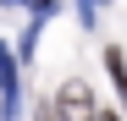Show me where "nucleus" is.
I'll list each match as a JSON object with an SVG mask.
<instances>
[{
    "label": "nucleus",
    "instance_id": "1",
    "mask_svg": "<svg viewBox=\"0 0 127 121\" xmlns=\"http://www.w3.org/2000/svg\"><path fill=\"white\" fill-rule=\"evenodd\" d=\"M0 110H6V121H17V110H22V99H17V55H11V44H0Z\"/></svg>",
    "mask_w": 127,
    "mask_h": 121
},
{
    "label": "nucleus",
    "instance_id": "2",
    "mask_svg": "<svg viewBox=\"0 0 127 121\" xmlns=\"http://www.w3.org/2000/svg\"><path fill=\"white\" fill-rule=\"evenodd\" d=\"M89 105H94L89 83H66V88H61V110H66L72 121H89Z\"/></svg>",
    "mask_w": 127,
    "mask_h": 121
},
{
    "label": "nucleus",
    "instance_id": "3",
    "mask_svg": "<svg viewBox=\"0 0 127 121\" xmlns=\"http://www.w3.org/2000/svg\"><path fill=\"white\" fill-rule=\"evenodd\" d=\"M105 66H111V77H116V88L127 94V60H122V50H105Z\"/></svg>",
    "mask_w": 127,
    "mask_h": 121
},
{
    "label": "nucleus",
    "instance_id": "4",
    "mask_svg": "<svg viewBox=\"0 0 127 121\" xmlns=\"http://www.w3.org/2000/svg\"><path fill=\"white\" fill-rule=\"evenodd\" d=\"M77 17L83 22H99V0H77Z\"/></svg>",
    "mask_w": 127,
    "mask_h": 121
},
{
    "label": "nucleus",
    "instance_id": "5",
    "mask_svg": "<svg viewBox=\"0 0 127 121\" xmlns=\"http://www.w3.org/2000/svg\"><path fill=\"white\" fill-rule=\"evenodd\" d=\"M99 121H116V116H111V110H105V116H99Z\"/></svg>",
    "mask_w": 127,
    "mask_h": 121
},
{
    "label": "nucleus",
    "instance_id": "6",
    "mask_svg": "<svg viewBox=\"0 0 127 121\" xmlns=\"http://www.w3.org/2000/svg\"><path fill=\"white\" fill-rule=\"evenodd\" d=\"M6 6H22V0H6Z\"/></svg>",
    "mask_w": 127,
    "mask_h": 121
}]
</instances>
